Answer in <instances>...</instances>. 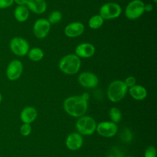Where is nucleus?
<instances>
[{
	"label": "nucleus",
	"mask_w": 157,
	"mask_h": 157,
	"mask_svg": "<svg viewBox=\"0 0 157 157\" xmlns=\"http://www.w3.org/2000/svg\"><path fill=\"white\" fill-rule=\"evenodd\" d=\"M87 101L81 96H72L66 98L63 102V108L69 115L74 117H82L86 112Z\"/></svg>",
	"instance_id": "nucleus-1"
},
{
	"label": "nucleus",
	"mask_w": 157,
	"mask_h": 157,
	"mask_svg": "<svg viewBox=\"0 0 157 157\" xmlns=\"http://www.w3.org/2000/svg\"><path fill=\"white\" fill-rule=\"evenodd\" d=\"M80 58L75 54H68L64 56L58 63L60 71L67 75L75 74L80 70Z\"/></svg>",
	"instance_id": "nucleus-2"
},
{
	"label": "nucleus",
	"mask_w": 157,
	"mask_h": 157,
	"mask_svg": "<svg viewBox=\"0 0 157 157\" xmlns=\"http://www.w3.org/2000/svg\"><path fill=\"white\" fill-rule=\"evenodd\" d=\"M128 90V88L125 85L123 81L113 80L108 86L107 95L111 102H118L125 96Z\"/></svg>",
	"instance_id": "nucleus-3"
},
{
	"label": "nucleus",
	"mask_w": 157,
	"mask_h": 157,
	"mask_svg": "<svg viewBox=\"0 0 157 157\" xmlns=\"http://www.w3.org/2000/svg\"><path fill=\"white\" fill-rule=\"evenodd\" d=\"M96 123L90 116L80 117L75 123V127L81 135L89 136L94 132L96 129Z\"/></svg>",
	"instance_id": "nucleus-4"
},
{
	"label": "nucleus",
	"mask_w": 157,
	"mask_h": 157,
	"mask_svg": "<svg viewBox=\"0 0 157 157\" xmlns=\"http://www.w3.org/2000/svg\"><path fill=\"white\" fill-rule=\"evenodd\" d=\"M9 48L11 52L18 56H24L29 50L28 42L23 37L15 36L9 42Z\"/></svg>",
	"instance_id": "nucleus-5"
},
{
	"label": "nucleus",
	"mask_w": 157,
	"mask_h": 157,
	"mask_svg": "<svg viewBox=\"0 0 157 157\" xmlns=\"http://www.w3.org/2000/svg\"><path fill=\"white\" fill-rule=\"evenodd\" d=\"M144 2L141 0H132L126 6L124 15L129 20H136L144 13Z\"/></svg>",
	"instance_id": "nucleus-6"
},
{
	"label": "nucleus",
	"mask_w": 157,
	"mask_h": 157,
	"mask_svg": "<svg viewBox=\"0 0 157 157\" xmlns=\"http://www.w3.org/2000/svg\"><path fill=\"white\" fill-rule=\"evenodd\" d=\"M121 6L116 2H109L102 5L99 9V15L104 20H112L118 18L121 13Z\"/></svg>",
	"instance_id": "nucleus-7"
},
{
	"label": "nucleus",
	"mask_w": 157,
	"mask_h": 157,
	"mask_svg": "<svg viewBox=\"0 0 157 157\" xmlns=\"http://www.w3.org/2000/svg\"><path fill=\"white\" fill-rule=\"evenodd\" d=\"M23 71V64L22 62L17 59L11 60L7 66L6 70V76L10 81L18 80L21 75Z\"/></svg>",
	"instance_id": "nucleus-8"
},
{
	"label": "nucleus",
	"mask_w": 157,
	"mask_h": 157,
	"mask_svg": "<svg viewBox=\"0 0 157 157\" xmlns=\"http://www.w3.org/2000/svg\"><path fill=\"white\" fill-rule=\"evenodd\" d=\"M50 26L51 24L47 19L39 18L33 24V34L38 39H44L48 34L50 31Z\"/></svg>",
	"instance_id": "nucleus-9"
},
{
	"label": "nucleus",
	"mask_w": 157,
	"mask_h": 157,
	"mask_svg": "<svg viewBox=\"0 0 157 157\" xmlns=\"http://www.w3.org/2000/svg\"><path fill=\"white\" fill-rule=\"evenodd\" d=\"M96 131L100 136L104 137H112L114 136L118 131L116 123L112 121H102L96 126Z\"/></svg>",
	"instance_id": "nucleus-10"
},
{
	"label": "nucleus",
	"mask_w": 157,
	"mask_h": 157,
	"mask_svg": "<svg viewBox=\"0 0 157 157\" xmlns=\"http://www.w3.org/2000/svg\"><path fill=\"white\" fill-rule=\"evenodd\" d=\"M78 81L82 86L86 88H94L99 82L97 75L90 72H83L80 74L78 77Z\"/></svg>",
	"instance_id": "nucleus-11"
},
{
	"label": "nucleus",
	"mask_w": 157,
	"mask_h": 157,
	"mask_svg": "<svg viewBox=\"0 0 157 157\" xmlns=\"http://www.w3.org/2000/svg\"><path fill=\"white\" fill-rule=\"evenodd\" d=\"M85 31L84 25L79 21H74L68 24L64 28V34L71 38L77 37L82 35Z\"/></svg>",
	"instance_id": "nucleus-12"
},
{
	"label": "nucleus",
	"mask_w": 157,
	"mask_h": 157,
	"mask_svg": "<svg viewBox=\"0 0 157 157\" xmlns=\"http://www.w3.org/2000/svg\"><path fill=\"white\" fill-rule=\"evenodd\" d=\"M94 46L90 43L84 42L78 44L75 49V55L80 58H88L93 56L95 53Z\"/></svg>",
	"instance_id": "nucleus-13"
},
{
	"label": "nucleus",
	"mask_w": 157,
	"mask_h": 157,
	"mask_svg": "<svg viewBox=\"0 0 157 157\" xmlns=\"http://www.w3.org/2000/svg\"><path fill=\"white\" fill-rule=\"evenodd\" d=\"M83 139L81 134L77 132L69 134L66 139V146L71 150H77L81 148Z\"/></svg>",
	"instance_id": "nucleus-14"
},
{
	"label": "nucleus",
	"mask_w": 157,
	"mask_h": 157,
	"mask_svg": "<svg viewBox=\"0 0 157 157\" xmlns=\"http://www.w3.org/2000/svg\"><path fill=\"white\" fill-rule=\"evenodd\" d=\"M26 6L29 11L36 14H42L47 10L45 0H28Z\"/></svg>",
	"instance_id": "nucleus-15"
},
{
	"label": "nucleus",
	"mask_w": 157,
	"mask_h": 157,
	"mask_svg": "<svg viewBox=\"0 0 157 157\" xmlns=\"http://www.w3.org/2000/svg\"><path fill=\"white\" fill-rule=\"evenodd\" d=\"M37 112L32 106H27L23 109L20 113V119L23 123L31 124L37 118Z\"/></svg>",
	"instance_id": "nucleus-16"
},
{
	"label": "nucleus",
	"mask_w": 157,
	"mask_h": 157,
	"mask_svg": "<svg viewBox=\"0 0 157 157\" xmlns=\"http://www.w3.org/2000/svg\"><path fill=\"white\" fill-rule=\"evenodd\" d=\"M128 91L131 96L137 101L144 100L147 96L146 88L140 85H135L129 88Z\"/></svg>",
	"instance_id": "nucleus-17"
},
{
	"label": "nucleus",
	"mask_w": 157,
	"mask_h": 157,
	"mask_svg": "<svg viewBox=\"0 0 157 157\" xmlns=\"http://www.w3.org/2000/svg\"><path fill=\"white\" fill-rule=\"evenodd\" d=\"M13 17L17 21L25 22L29 17V10L26 6H17L13 10Z\"/></svg>",
	"instance_id": "nucleus-18"
},
{
	"label": "nucleus",
	"mask_w": 157,
	"mask_h": 157,
	"mask_svg": "<svg viewBox=\"0 0 157 157\" xmlns=\"http://www.w3.org/2000/svg\"><path fill=\"white\" fill-rule=\"evenodd\" d=\"M29 59L33 61H39L44 56V51L39 47H33L29 50L28 53Z\"/></svg>",
	"instance_id": "nucleus-19"
},
{
	"label": "nucleus",
	"mask_w": 157,
	"mask_h": 157,
	"mask_svg": "<svg viewBox=\"0 0 157 157\" xmlns=\"http://www.w3.org/2000/svg\"><path fill=\"white\" fill-rule=\"evenodd\" d=\"M104 20L99 14L93 15L88 20V26L93 29H99L103 25Z\"/></svg>",
	"instance_id": "nucleus-20"
},
{
	"label": "nucleus",
	"mask_w": 157,
	"mask_h": 157,
	"mask_svg": "<svg viewBox=\"0 0 157 157\" xmlns=\"http://www.w3.org/2000/svg\"><path fill=\"white\" fill-rule=\"evenodd\" d=\"M109 115L110 117L111 121L116 124L120 121L122 116L120 110L115 107H113L110 109L109 111Z\"/></svg>",
	"instance_id": "nucleus-21"
},
{
	"label": "nucleus",
	"mask_w": 157,
	"mask_h": 157,
	"mask_svg": "<svg viewBox=\"0 0 157 157\" xmlns=\"http://www.w3.org/2000/svg\"><path fill=\"white\" fill-rule=\"evenodd\" d=\"M62 14L58 10L52 11L48 16L47 20L50 24H56L61 21Z\"/></svg>",
	"instance_id": "nucleus-22"
},
{
	"label": "nucleus",
	"mask_w": 157,
	"mask_h": 157,
	"mask_svg": "<svg viewBox=\"0 0 157 157\" xmlns=\"http://www.w3.org/2000/svg\"><path fill=\"white\" fill-rule=\"evenodd\" d=\"M31 126L30 124L23 123L20 128V132L22 136H28L31 134Z\"/></svg>",
	"instance_id": "nucleus-23"
},
{
	"label": "nucleus",
	"mask_w": 157,
	"mask_h": 157,
	"mask_svg": "<svg viewBox=\"0 0 157 157\" xmlns=\"http://www.w3.org/2000/svg\"><path fill=\"white\" fill-rule=\"evenodd\" d=\"M121 138L122 140L126 142H130L132 137V133L129 129L125 128L123 131L121 133Z\"/></svg>",
	"instance_id": "nucleus-24"
},
{
	"label": "nucleus",
	"mask_w": 157,
	"mask_h": 157,
	"mask_svg": "<svg viewBox=\"0 0 157 157\" xmlns=\"http://www.w3.org/2000/svg\"><path fill=\"white\" fill-rule=\"evenodd\" d=\"M144 157H156V150L153 146L146 148L144 152Z\"/></svg>",
	"instance_id": "nucleus-25"
},
{
	"label": "nucleus",
	"mask_w": 157,
	"mask_h": 157,
	"mask_svg": "<svg viewBox=\"0 0 157 157\" xmlns=\"http://www.w3.org/2000/svg\"><path fill=\"white\" fill-rule=\"evenodd\" d=\"M123 82L128 88L132 87V86L136 85V79L133 76H129L126 77Z\"/></svg>",
	"instance_id": "nucleus-26"
},
{
	"label": "nucleus",
	"mask_w": 157,
	"mask_h": 157,
	"mask_svg": "<svg viewBox=\"0 0 157 157\" xmlns=\"http://www.w3.org/2000/svg\"><path fill=\"white\" fill-rule=\"evenodd\" d=\"M13 3V0H0V9H7L11 7Z\"/></svg>",
	"instance_id": "nucleus-27"
},
{
	"label": "nucleus",
	"mask_w": 157,
	"mask_h": 157,
	"mask_svg": "<svg viewBox=\"0 0 157 157\" xmlns=\"http://www.w3.org/2000/svg\"><path fill=\"white\" fill-rule=\"evenodd\" d=\"M17 6H26L28 0H13Z\"/></svg>",
	"instance_id": "nucleus-28"
},
{
	"label": "nucleus",
	"mask_w": 157,
	"mask_h": 157,
	"mask_svg": "<svg viewBox=\"0 0 157 157\" xmlns=\"http://www.w3.org/2000/svg\"><path fill=\"white\" fill-rule=\"evenodd\" d=\"M153 6L152 4H145V6H144V10L145 11L147 12H150L151 11L153 10Z\"/></svg>",
	"instance_id": "nucleus-29"
},
{
	"label": "nucleus",
	"mask_w": 157,
	"mask_h": 157,
	"mask_svg": "<svg viewBox=\"0 0 157 157\" xmlns=\"http://www.w3.org/2000/svg\"><path fill=\"white\" fill-rule=\"evenodd\" d=\"M85 100L87 101L89 99V98H90V96H89V94L87 93H84L82 96H81Z\"/></svg>",
	"instance_id": "nucleus-30"
},
{
	"label": "nucleus",
	"mask_w": 157,
	"mask_h": 157,
	"mask_svg": "<svg viewBox=\"0 0 157 157\" xmlns=\"http://www.w3.org/2000/svg\"><path fill=\"white\" fill-rule=\"evenodd\" d=\"M2 100V94H1V93L0 92V103L1 102Z\"/></svg>",
	"instance_id": "nucleus-31"
},
{
	"label": "nucleus",
	"mask_w": 157,
	"mask_h": 157,
	"mask_svg": "<svg viewBox=\"0 0 157 157\" xmlns=\"http://www.w3.org/2000/svg\"><path fill=\"white\" fill-rule=\"evenodd\" d=\"M153 1H154V2H155V3H156V2H157V0H153Z\"/></svg>",
	"instance_id": "nucleus-32"
},
{
	"label": "nucleus",
	"mask_w": 157,
	"mask_h": 157,
	"mask_svg": "<svg viewBox=\"0 0 157 157\" xmlns=\"http://www.w3.org/2000/svg\"><path fill=\"white\" fill-rule=\"evenodd\" d=\"M125 157H131V156H125Z\"/></svg>",
	"instance_id": "nucleus-33"
}]
</instances>
